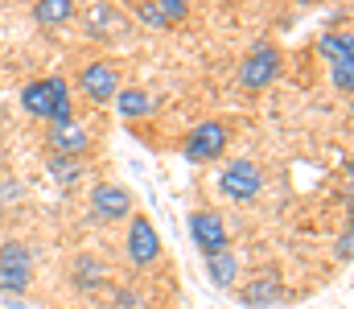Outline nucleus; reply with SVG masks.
I'll return each instance as SVG.
<instances>
[{"mask_svg":"<svg viewBox=\"0 0 354 309\" xmlns=\"http://www.w3.org/2000/svg\"><path fill=\"white\" fill-rule=\"evenodd\" d=\"M21 107L33 115V120H46V124H66L75 120V100H71V83L62 75H46V79H33L21 87Z\"/></svg>","mask_w":354,"mask_h":309,"instance_id":"f257e3e1","label":"nucleus"},{"mask_svg":"<svg viewBox=\"0 0 354 309\" xmlns=\"http://www.w3.org/2000/svg\"><path fill=\"white\" fill-rule=\"evenodd\" d=\"M260 190H264V169H260L256 161L235 157V161L223 165V174H218V194H223V198L248 206V203L260 198Z\"/></svg>","mask_w":354,"mask_h":309,"instance_id":"f03ea898","label":"nucleus"},{"mask_svg":"<svg viewBox=\"0 0 354 309\" xmlns=\"http://www.w3.org/2000/svg\"><path fill=\"white\" fill-rule=\"evenodd\" d=\"M227 144H231L227 124H223V120H202V124H194V128L185 132L181 157L194 161V165H206V161H218V157L227 153Z\"/></svg>","mask_w":354,"mask_h":309,"instance_id":"7ed1b4c3","label":"nucleus"},{"mask_svg":"<svg viewBox=\"0 0 354 309\" xmlns=\"http://www.w3.org/2000/svg\"><path fill=\"white\" fill-rule=\"evenodd\" d=\"M276 75H280V50L268 46V41L252 46L248 58L239 62V87L252 91V95H256V91H268V87L276 83Z\"/></svg>","mask_w":354,"mask_h":309,"instance_id":"20e7f679","label":"nucleus"},{"mask_svg":"<svg viewBox=\"0 0 354 309\" xmlns=\"http://www.w3.org/2000/svg\"><path fill=\"white\" fill-rule=\"evenodd\" d=\"M124 252H128V264L132 268H153L161 260V235L153 227V218L136 214L128 223V239H124Z\"/></svg>","mask_w":354,"mask_h":309,"instance_id":"39448f33","label":"nucleus"},{"mask_svg":"<svg viewBox=\"0 0 354 309\" xmlns=\"http://www.w3.org/2000/svg\"><path fill=\"white\" fill-rule=\"evenodd\" d=\"M189 239L202 256H214V252L231 247V231H227L218 210H194L189 214Z\"/></svg>","mask_w":354,"mask_h":309,"instance_id":"423d86ee","label":"nucleus"},{"mask_svg":"<svg viewBox=\"0 0 354 309\" xmlns=\"http://www.w3.org/2000/svg\"><path fill=\"white\" fill-rule=\"evenodd\" d=\"M132 214V194L115 182L91 186V223H124Z\"/></svg>","mask_w":354,"mask_h":309,"instance_id":"0eeeda50","label":"nucleus"},{"mask_svg":"<svg viewBox=\"0 0 354 309\" xmlns=\"http://www.w3.org/2000/svg\"><path fill=\"white\" fill-rule=\"evenodd\" d=\"M120 87H124V83H120V71H115V62H107V58L87 62V66L79 71V91H83L91 103L115 100V91H120Z\"/></svg>","mask_w":354,"mask_h":309,"instance_id":"6e6552de","label":"nucleus"},{"mask_svg":"<svg viewBox=\"0 0 354 309\" xmlns=\"http://www.w3.org/2000/svg\"><path fill=\"white\" fill-rule=\"evenodd\" d=\"M46 144H50L54 157H75V161H83V157L91 153V132H87V124H79V120L50 124Z\"/></svg>","mask_w":354,"mask_h":309,"instance_id":"1a4fd4ad","label":"nucleus"},{"mask_svg":"<svg viewBox=\"0 0 354 309\" xmlns=\"http://www.w3.org/2000/svg\"><path fill=\"white\" fill-rule=\"evenodd\" d=\"M239 301L248 309H268V306H276V301H284V281H280V272H272V268L256 272V277L239 289Z\"/></svg>","mask_w":354,"mask_h":309,"instance_id":"9d476101","label":"nucleus"},{"mask_svg":"<svg viewBox=\"0 0 354 309\" xmlns=\"http://www.w3.org/2000/svg\"><path fill=\"white\" fill-rule=\"evenodd\" d=\"M83 33H87L91 41H111V37H120V33H124V12H120L115 4L99 0L87 17H83Z\"/></svg>","mask_w":354,"mask_h":309,"instance_id":"9b49d317","label":"nucleus"},{"mask_svg":"<svg viewBox=\"0 0 354 309\" xmlns=\"http://www.w3.org/2000/svg\"><path fill=\"white\" fill-rule=\"evenodd\" d=\"M79 17V4L75 0H33V21L41 29H62Z\"/></svg>","mask_w":354,"mask_h":309,"instance_id":"f8f14e48","label":"nucleus"},{"mask_svg":"<svg viewBox=\"0 0 354 309\" xmlns=\"http://www.w3.org/2000/svg\"><path fill=\"white\" fill-rule=\"evenodd\" d=\"M206 260V277L214 281V289H231L235 285V277H239V256L231 252V247H223V252H214V256H202Z\"/></svg>","mask_w":354,"mask_h":309,"instance_id":"ddd939ff","label":"nucleus"},{"mask_svg":"<svg viewBox=\"0 0 354 309\" xmlns=\"http://www.w3.org/2000/svg\"><path fill=\"white\" fill-rule=\"evenodd\" d=\"M115 111H120L124 120H145V115L153 111V95H149L145 87H120V91H115Z\"/></svg>","mask_w":354,"mask_h":309,"instance_id":"4468645a","label":"nucleus"},{"mask_svg":"<svg viewBox=\"0 0 354 309\" xmlns=\"http://www.w3.org/2000/svg\"><path fill=\"white\" fill-rule=\"evenodd\" d=\"M103 281H107V268L99 264V256L83 252V256L75 260V289H83V293H95V289H103Z\"/></svg>","mask_w":354,"mask_h":309,"instance_id":"2eb2a0df","label":"nucleus"},{"mask_svg":"<svg viewBox=\"0 0 354 309\" xmlns=\"http://www.w3.org/2000/svg\"><path fill=\"white\" fill-rule=\"evenodd\" d=\"M46 169H50V178H54L62 190H75V186L83 182V161H75V157H54V153H50Z\"/></svg>","mask_w":354,"mask_h":309,"instance_id":"dca6fc26","label":"nucleus"},{"mask_svg":"<svg viewBox=\"0 0 354 309\" xmlns=\"http://www.w3.org/2000/svg\"><path fill=\"white\" fill-rule=\"evenodd\" d=\"M317 50H322V58H330V62H342V58H354V37L351 29H330V33H322V41H317Z\"/></svg>","mask_w":354,"mask_h":309,"instance_id":"f3484780","label":"nucleus"},{"mask_svg":"<svg viewBox=\"0 0 354 309\" xmlns=\"http://www.w3.org/2000/svg\"><path fill=\"white\" fill-rule=\"evenodd\" d=\"M0 268H33V247L21 239L0 243Z\"/></svg>","mask_w":354,"mask_h":309,"instance_id":"a211bd4d","label":"nucleus"},{"mask_svg":"<svg viewBox=\"0 0 354 309\" xmlns=\"http://www.w3.org/2000/svg\"><path fill=\"white\" fill-rule=\"evenodd\" d=\"M132 17H136L145 29H169V21L157 12V4H153V0H136V4H132Z\"/></svg>","mask_w":354,"mask_h":309,"instance_id":"6ab92c4d","label":"nucleus"},{"mask_svg":"<svg viewBox=\"0 0 354 309\" xmlns=\"http://www.w3.org/2000/svg\"><path fill=\"white\" fill-rule=\"evenodd\" d=\"M33 268H0V293H25Z\"/></svg>","mask_w":354,"mask_h":309,"instance_id":"aec40b11","label":"nucleus"},{"mask_svg":"<svg viewBox=\"0 0 354 309\" xmlns=\"http://www.w3.org/2000/svg\"><path fill=\"white\" fill-rule=\"evenodd\" d=\"M153 4H157V12L169 21V29H174V25H181V21L189 17V0H153Z\"/></svg>","mask_w":354,"mask_h":309,"instance_id":"412c9836","label":"nucleus"},{"mask_svg":"<svg viewBox=\"0 0 354 309\" xmlns=\"http://www.w3.org/2000/svg\"><path fill=\"white\" fill-rule=\"evenodd\" d=\"M330 79L338 91H354V58H342V62H330Z\"/></svg>","mask_w":354,"mask_h":309,"instance_id":"4be33fe9","label":"nucleus"},{"mask_svg":"<svg viewBox=\"0 0 354 309\" xmlns=\"http://www.w3.org/2000/svg\"><path fill=\"white\" fill-rule=\"evenodd\" d=\"M17 198V182H8V178H0V223H4V210H8V203Z\"/></svg>","mask_w":354,"mask_h":309,"instance_id":"5701e85b","label":"nucleus"},{"mask_svg":"<svg viewBox=\"0 0 354 309\" xmlns=\"http://www.w3.org/2000/svg\"><path fill=\"white\" fill-rule=\"evenodd\" d=\"M351 252H354V235L351 231H342L338 243H334V256H338V260H351Z\"/></svg>","mask_w":354,"mask_h":309,"instance_id":"b1692460","label":"nucleus"},{"mask_svg":"<svg viewBox=\"0 0 354 309\" xmlns=\"http://www.w3.org/2000/svg\"><path fill=\"white\" fill-rule=\"evenodd\" d=\"M297 4H317V0H297Z\"/></svg>","mask_w":354,"mask_h":309,"instance_id":"393cba45","label":"nucleus"}]
</instances>
